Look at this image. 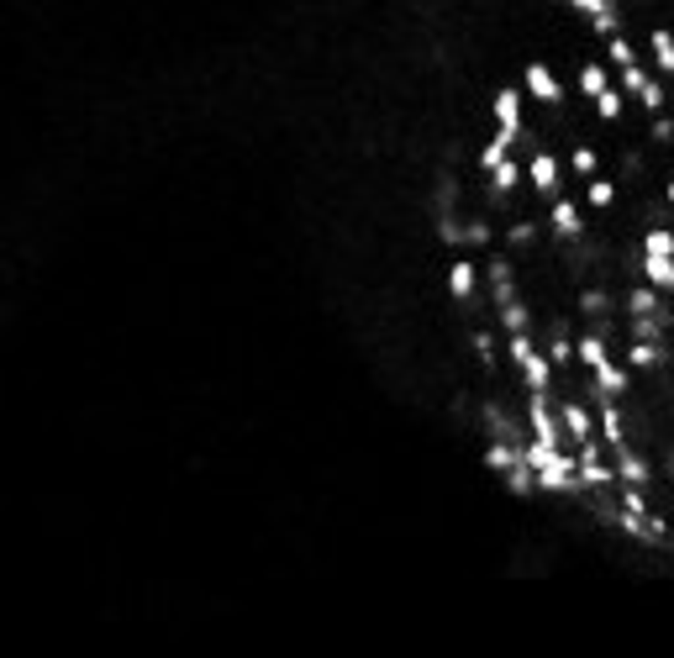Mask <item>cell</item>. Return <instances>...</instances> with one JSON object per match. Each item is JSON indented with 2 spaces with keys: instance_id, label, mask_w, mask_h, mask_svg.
I'll return each instance as SVG.
<instances>
[{
  "instance_id": "1",
  "label": "cell",
  "mask_w": 674,
  "mask_h": 658,
  "mask_svg": "<svg viewBox=\"0 0 674 658\" xmlns=\"http://www.w3.org/2000/svg\"><path fill=\"white\" fill-rule=\"evenodd\" d=\"M669 227V221H664ZM632 269H638V279H643L648 290H659V300H669V290H674V248H669V238L664 232H653V238L632 253ZM622 279V274H616Z\"/></svg>"
}]
</instances>
